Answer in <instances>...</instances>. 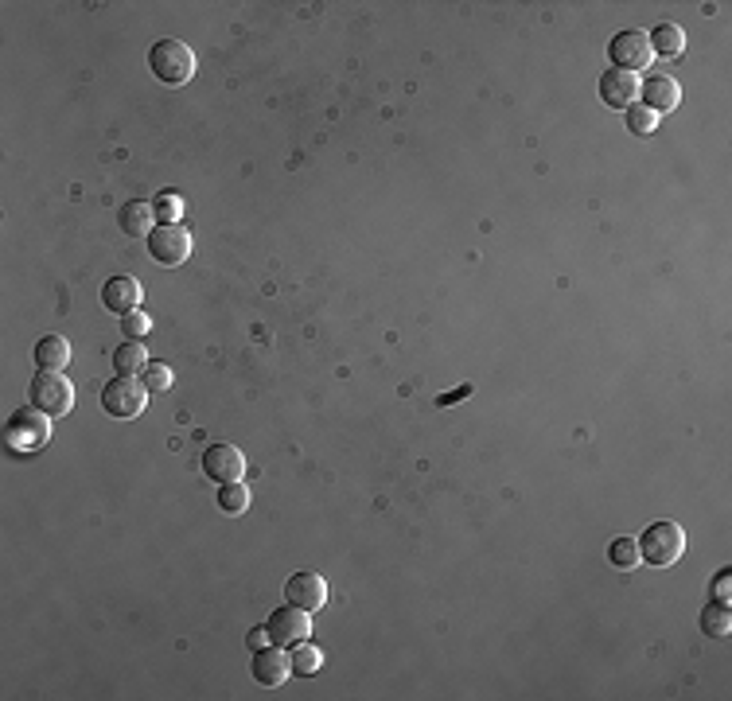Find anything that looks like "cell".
Instances as JSON below:
<instances>
[{
	"label": "cell",
	"instance_id": "cell-11",
	"mask_svg": "<svg viewBox=\"0 0 732 701\" xmlns=\"http://www.w3.org/2000/svg\"><path fill=\"white\" fill-rule=\"evenodd\" d=\"M254 682L257 686H265V690H273V686H281L289 674H293V663H289V651L285 647H277V643H269V647H261L254 651Z\"/></svg>",
	"mask_w": 732,
	"mask_h": 701
},
{
	"label": "cell",
	"instance_id": "cell-15",
	"mask_svg": "<svg viewBox=\"0 0 732 701\" xmlns=\"http://www.w3.org/2000/svg\"><path fill=\"white\" fill-rule=\"evenodd\" d=\"M152 222H156V211L145 199H129L121 211H117V226L129 234V238H148L152 234Z\"/></svg>",
	"mask_w": 732,
	"mask_h": 701
},
{
	"label": "cell",
	"instance_id": "cell-24",
	"mask_svg": "<svg viewBox=\"0 0 732 701\" xmlns=\"http://www.w3.org/2000/svg\"><path fill=\"white\" fill-rule=\"evenodd\" d=\"M137 378L148 386V394H164V390L172 386V367H168V363H152V359H148V367L141 370Z\"/></svg>",
	"mask_w": 732,
	"mask_h": 701
},
{
	"label": "cell",
	"instance_id": "cell-4",
	"mask_svg": "<svg viewBox=\"0 0 732 701\" xmlns=\"http://www.w3.org/2000/svg\"><path fill=\"white\" fill-rule=\"evenodd\" d=\"M148 406V386L133 374H117L113 382L102 386V409L117 417V421H129L137 413H145Z\"/></svg>",
	"mask_w": 732,
	"mask_h": 701
},
{
	"label": "cell",
	"instance_id": "cell-18",
	"mask_svg": "<svg viewBox=\"0 0 732 701\" xmlns=\"http://www.w3.org/2000/svg\"><path fill=\"white\" fill-rule=\"evenodd\" d=\"M148 367V351L141 347V339H125L117 351H113V370L117 374H141V370Z\"/></svg>",
	"mask_w": 732,
	"mask_h": 701
},
{
	"label": "cell",
	"instance_id": "cell-13",
	"mask_svg": "<svg viewBox=\"0 0 732 701\" xmlns=\"http://www.w3.org/2000/svg\"><path fill=\"white\" fill-rule=\"evenodd\" d=\"M600 102L612 110H627L639 102V74L631 71H604L600 74Z\"/></svg>",
	"mask_w": 732,
	"mask_h": 701
},
{
	"label": "cell",
	"instance_id": "cell-6",
	"mask_svg": "<svg viewBox=\"0 0 732 701\" xmlns=\"http://www.w3.org/2000/svg\"><path fill=\"white\" fill-rule=\"evenodd\" d=\"M148 254L160 265H183L191 258V230L180 222H160L148 234Z\"/></svg>",
	"mask_w": 732,
	"mask_h": 701
},
{
	"label": "cell",
	"instance_id": "cell-2",
	"mask_svg": "<svg viewBox=\"0 0 732 701\" xmlns=\"http://www.w3.org/2000/svg\"><path fill=\"white\" fill-rule=\"evenodd\" d=\"M635 546H639V561H647L651 569H670L686 550V530L678 522H651L635 538Z\"/></svg>",
	"mask_w": 732,
	"mask_h": 701
},
{
	"label": "cell",
	"instance_id": "cell-8",
	"mask_svg": "<svg viewBox=\"0 0 732 701\" xmlns=\"http://www.w3.org/2000/svg\"><path fill=\"white\" fill-rule=\"evenodd\" d=\"M203 472H207V480L219 483V487L222 483H242V476H246V456L234 444H211L203 452Z\"/></svg>",
	"mask_w": 732,
	"mask_h": 701
},
{
	"label": "cell",
	"instance_id": "cell-5",
	"mask_svg": "<svg viewBox=\"0 0 732 701\" xmlns=\"http://www.w3.org/2000/svg\"><path fill=\"white\" fill-rule=\"evenodd\" d=\"M28 394H32V406L43 409L47 417H63L74 409V386L67 382L63 370H39Z\"/></svg>",
	"mask_w": 732,
	"mask_h": 701
},
{
	"label": "cell",
	"instance_id": "cell-16",
	"mask_svg": "<svg viewBox=\"0 0 732 701\" xmlns=\"http://www.w3.org/2000/svg\"><path fill=\"white\" fill-rule=\"evenodd\" d=\"M32 355H36L39 370H63L71 363V343L63 335H43Z\"/></svg>",
	"mask_w": 732,
	"mask_h": 701
},
{
	"label": "cell",
	"instance_id": "cell-17",
	"mask_svg": "<svg viewBox=\"0 0 732 701\" xmlns=\"http://www.w3.org/2000/svg\"><path fill=\"white\" fill-rule=\"evenodd\" d=\"M647 39H651V51H655V55H666V59H674V55L686 51V32H682L678 24H659V28L647 32Z\"/></svg>",
	"mask_w": 732,
	"mask_h": 701
},
{
	"label": "cell",
	"instance_id": "cell-10",
	"mask_svg": "<svg viewBox=\"0 0 732 701\" xmlns=\"http://www.w3.org/2000/svg\"><path fill=\"white\" fill-rule=\"evenodd\" d=\"M312 612H304V608H293V604H285V608H277L273 616H269V643H277V647H293L300 639H308L312 635V620H308Z\"/></svg>",
	"mask_w": 732,
	"mask_h": 701
},
{
	"label": "cell",
	"instance_id": "cell-26",
	"mask_svg": "<svg viewBox=\"0 0 732 701\" xmlns=\"http://www.w3.org/2000/svg\"><path fill=\"white\" fill-rule=\"evenodd\" d=\"M152 332V320H148V312H129V316H121V335L125 339H145V335Z\"/></svg>",
	"mask_w": 732,
	"mask_h": 701
},
{
	"label": "cell",
	"instance_id": "cell-28",
	"mask_svg": "<svg viewBox=\"0 0 732 701\" xmlns=\"http://www.w3.org/2000/svg\"><path fill=\"white\" fill-rule=\"evenodd\" d=\"M254 651H261V647H269V628H254L250 631V639H246Z\"/></svg>",
	"mask_w": 732,
	"mask_h": 701
},
{
	"label": "cell",
	"instance_id": "cell-12",
	"mask_svg": "<svg viewBox=\"0 0 732 701\" xmlns=\"http://www.w3.org/2000/svg\"><path fill=\"white\" fill-rule=\"evenodd\" d=\"M682 102V90H678V78L670 74H647V82H639V106H647L651 113H670Z\"/></svg>",
	"mask_w": 732,
	"mask_h": 701
},
{
	"label": "cell",
	"instance_id": "cell-1",
	"mask_svg": "<svg viewBox=\"0 0 732 701\" xmlns=\"http://www.w3.org/2000/svg\"><path fill=\"white\" fill-rule=\"evenodd\" d=\"M4 444L12 456H36L51 444V417L36 406H20L4 421Z\"/></svg>",
	"mask_w": 732,
	"mask_h": 701
},
{
	"label": "cell",
	"instance_id": "cell-3",
	"mask_svg": "<svg viewBox=\"0 0 732 701\" xmlns=\"http://www.w3.org/2000/svg\"><path fill=\"white\" fill-rule=\"evenodd\" d=\"M148 71L156 74L164 86H183L195 74V51L183 39H156L148 47Z\"/></svg>",
	"mask_w": 732,
	"mask_h": 701
},
{
	"label": "cell",
	"instance_id": "cell-25",
	"mask_svg": "<svg viewBox=\"0 0 732 701\" xmlns=\"http://www.w3.org/2000/svg\"><path fill=\"white\" fill-rule=\"evenodd\" d=\"M608 561H612L616 569H635V565H639V546H635V538H616V542L608 546Z\"/></svg>",
	"mask_w": 732,
	"mask_h": 701
},
{
	"label": "cell",
	"instance_id": "cell-23",
	"mask_svg": "<svg viewBox=\"0 0 732 701\" xmlns=\"http://www.w3.org/2000/svg\"><path fill=\"white\" fill-rule=\"evenodd\" d=\"M152 211H156V219L160 222H180L183 219V199H180V191H160L156 199H152Z\"/></svg>",
	"mask_w": 732,
	"mask_h": 701
},
{
	"label": "cell",
	"instance_id": "cell-9",
	"mask_svg": "<svg viewBox=\"0 0 732 701\" xmlns=\"http://www.w3.org/2000/svg\"><path fill=\"white\" fill-rule=\"evenodd\" d=\"M285 600L293 608H304V612H316L328 604V585L316 569H296L293 577L285 581Z\"/></svg>",
	"mask_w": 732,
	"mask_h": 701
},
{
	"label": "cell",
	"instance_id": "cell-19",
	"mask_svg": "<svg viewBox=\"0 0 732 701\" xmlns=\"http://www.w3.org/2000/svg\"><path fill=\"white\" fill-rule=\"evenodd\" d=\"M289 663H293V674H300V678L320 674V666H324V651H320L312 639H300V643H293V651H289Z\"/></svg>",
	"mask_w": 732,
	"mask_h": 701
},
{
	"label": "cell",
	"instance_id": "cell-21",
	"mask_svg": "<svg viewBox=\"0 0 732 701\" xmlns=\"http://www.w3.org/2000/svg\"><path fill=\"white\" fill-rule=\"evenodd\" d=\"M623 121H627V133H635V137H651L659 129V113H651L647 106H639V102L623 110Z\"/></svg>",
	"mask_w": 732,
	"mask_h": 701
},
{
	"label": "cell",
	"instance_id": "cell-14",
	"mask_svg": "<svg viewBox=\"0 0 732 701\" xmlns=\"http://www.w3.org/2000/svg\"><path fill=\"white\" fill-rule=\"evenodd\" d=\"M141 281L137 277H110L106 281V289H102V304H106V312L113 316H129V312H137L141 308Z\"/></svg>",
	"mask_w": 732,
	"mask_h": 701
},
{
	"label": "cell",
	"instance_id": "cell-22",
	"mask_svg": "<svg viewBox=\"0 0 732 701\" xmlns=\"http://www.w3.org/2000/svg\"><path fill=\"white\" fill-rule=\"evenodd\" d=\"M219 507H222V515H242V511L250 507V491H246V483H222Z\"/></svg>",
	"mask_w": 732,
	"mask_h": 701
},
{
	"label": "cell",
	"instance_id": "cell-20",
	"mask_svg": "<svg viewBox=\"0 0 732 701\" xmlns=\"http://www.w3.org/2000/svg\"><path fill=\"white\" fill-rule=\"evenodd\" d=\"M697 624L705 635H713V639H725L732 631V612L729 604H717V600H709L705 608H701V616H697Z\"/></svg>",
	"mask_w": 732,
	"mask_h": 701
},
{
	"label": "cell",
	"instance_id": "cell-27",
	"mask_svg": "<svg viewBox=\"0 0 732 701\" xmlns=\"http://www.w3.org/2000/svg\"><path fill=\"white\" fill-rule=\"evenodd\" d=\"M729 589H732V569H721V573L713 577V600H717V604H729L732 600Z\"/></svg>",
	"mask_w": 732,
	"mask_h": 701
},
{
	"label": "cell",
	"instance_id": "cell-7",
	"mask_svg": "<svg viewBox=\"0 0 732 701\" xmlns=\"http://www.w3.org/2000/svg\"><path fill=\"white\" fill-rule=\"evenodd\" d=\"M608 55H612V67L616 71H647L655 51H651V39L639 28H627V32H616L612 43H608Z\"/></svg>",
	"mask_w": 732,
	"mask_h": 701
}]
</instances>
